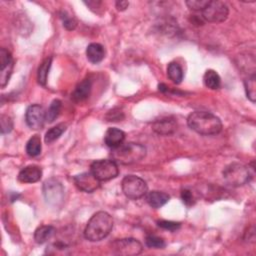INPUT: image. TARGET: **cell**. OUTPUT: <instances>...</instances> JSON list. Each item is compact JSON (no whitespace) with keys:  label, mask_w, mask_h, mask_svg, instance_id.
Listing matches in <instances>:
<instances>
[{"label":"cell","mask_w":256,"mask_h":256,"mask_svg":"<svg viewBox=\"0 0 256 256\" xmlns=\"http://www.w3.org/2000/svg\"><path fill=\"white\" fill-rule=\"evenodd\" d=\"M14 67V60L11 53L5 49L1 48L0 50V85L4 88L12 75Z\"/></svg>","instance_id":"8fae6325"},{"label":"cell","mask_w":256,"mask_h":256,"mask_svg":"<svg viewBox=\"0 0 256 256\" xmlns=\"http://www.w3.org/2000/svg\"><path fill=\"white\" fill-rule=\"evenodd\" d=\"M145 243L149 248H154V249H161L165 247V241L163 238L156 236V235H148L145 239Z\"/></svg>","instance_id":"83f0119b"},{"label":"cell","mask_w":256,"mask_h":256,"mask_svg":"<svg viewBox=\"0 0 256 256\" xmlns=\"http://www.w3.org/2000/svg\"><path fill=\"white\" fill-rule=\"evenodd\" d=\"M86 57L93 64L101 62L105 57V49L99 43H91L86 48Z\"/></svg>","instance_id":"ac0fdd59"},{"label":"cell","mask_w":256,"mask_h":256,"mask_svg":"<svg viewBox=\"0 0 256 256\" xmlns=\"http://www.w3.org/2000/svg\"><path fill=\"white\" fill-rule=\"evenodd\" d=\"M187 124L190 129L201 135H215L222 130L219 117L207 111L192 112L187 118Z\"/></svg>","instance_id":"6da1fadb"},{"label":"cell","mask_w":256,"mask_h":256,"mask_svg":"<svg viewBox=\"0 0 256 256\" xmlns=\"http://www.w3.org/2000/svg\"><path fill=\"white\" fill-rule=\"evenodd\" d=\"M90 171L100 182L114 179L119 173L117 163L109 159L94 161L90 166Z\"/></svg>","instance_id":"52a82bcc"},{"label":"cell","mask_w":256,"mask_h":256,"mask_svg":"<svg viewBox=\"0 0 256 256\" xmlns=\"http://www.w3.org/2000/svg\"><path fill=\"white\" fill-rule=\"evenodd\" d=\"M169 199H170V196L167 193L162 191L153 190L146 193V202L150 207L154 209L162 207L169 201Z\"/></svg>","instance_id":"e0dca14e"},{"label":"cell","mask_w":256,"mask_h":256,"mask_svg":"<svg viewBox=\"0 0 256 256\" xmlns=\"http://www.w3.org/2000/svg\"><path fill=\"white\" fill-rule=\"evenodd\" d=\"M26 124L33 130H39L43 128L46 121V112L44 108L39 104L30 105L25 113Z\"/></svg>","instance_id":"30bf717a"},{"label":"cell","mask_w":256,"mask_h":256,"mask_svg":"<svg viewBox=\"0 0 256 256\" xmlns=\"http://www.w3.org/2000/svg\"><path fill=\"white\" fill-rule=\"evenodd\" d=\"M121 187L124 195L133 200L142 198L148 191L146 182L136 175H126L121 182Z\"/></svg>","instance_id":"5b68a950"},{"label":"cell","mask_w":256,"mask_h":256,"mask_svg":"<svg viewBox=\"0 0 256 256\" xmlns=\"http://www.w3.org/2000/svg\"><path fill=\"white\" fill-rule=\"evenodd\" d=\"M43 195L46 202L54 207L62 204L64 198V189L59 181L54 178L46 180L43 184Z\"/></svg>","instance_id":"9c48e42d"},{"label":"cell","mask_w":256,"mask_h":256,"mask_svg":"<svg viewBox=\"0 0 256 256\" xmlns=\"http://www.w3.org/2000/svg\"><path fill=\"white\" fill-rule=\"evenodd\" d=\"M55 233V228L51 225L39 226L34 232V240L38 244H43L49 240Z\"/></svg>","instance_id":"d6986e66"},{"label":"cell","mask_w":256,"mask_h":256,"mask_svg":"<svg viewBox=\"0 0 256 256\" xmlns=\"http://www.w3.org/2000/svg\"><path fill=\"white\" fill-rule=\"evenodd\" d=\"M158 88H159V90L162 91V92H165V91L168 90V87H167L165 84H163V83L159 84V85H158Z\"/></svg>","instance_id":"e575fe53"},{"label":"cell","mask_w":256,"mask_h":256,"mask_svg":"<svg viewBox=\"0 0 256 256\" xmlns=\"http://www.w3.org/2000/svg\"><path fill=\"white\" fill-rule=\"evenodd\" d=\"M129 6V2L126 0H120L116 2V8L118 11H124L128 8Z\"/></svg>","instance_id":"836d02e7"},{"label":"cell","mask_w":256,"mask_h":256,"mask_svg":"<svg viewBox=\"0 0 256 256\" xmlns=\"http://www.w3.org/2000/svg\"><path fill=\"white\" fill-rule=\"evenodd\" d=\"M124 140H125V133L121 129L111 127V128H108L107 131L105 132L104 142L111 149L116 148L121 144H123Z\"/></svg>","instance_id":"9a60e30c"},{"label":"cell","mask_w":256,"mask_h":256,"mask_svg":"<svg viewBox=\"0 0 256 256\" xmlns=\"http://www.w3.org/2000/svg\"><path fill=\"white\" fill-rule=\"evenodd\" d=\"M76 187L86 193H92L100 186V181L92 174V172H84L74 176L73 178Z\"/></svg>","instance_id":"7c38bea8"},{"label":"cell","mask_w":256,"mask_h":256,"mask_svg":"<svg viewBox=\"0 0 256 256\" xmlns=\"http://www.w3.org/2000/svg\"><path fill=\"white\" fill-rule=\"evenodd\" d=\"M152 129L159 135H171L177 129V121L173 117H165L156 120L152 125Z\"/></svg>","instance_id":"4fadbf2b"},{"label":"cell","mask_w":256,"mask_h":256,"mask_svg":"<svg viewBox=\"0 0 256 256\" xmlns=\"http://www.w3.org/2000/svg\"><path fill=\"white\" fill-rule=\"evenodd\" d=\"M42 177V170L37 165H28L20 170L18 180L22 183H35Z\"/></svg>","instance_id":"5bb4252c"},{"label":"cell","mask_w":256,"mask_h":256,"mask_svg":"<svg viewBox=\"0 0 256 256\" xmlns=\"http://www.w3.org/2000/svg\"><path fill=\"white\" fill-rule=\"evenodd\" d=\"M167 76L175 83L180 84L183 80V70L177 62H170L167 66Z\"/></svg>","instance_id":"44dd1931"},{"label":"cell","mask_w":256,"mask_h":256,"mask_svg":"<svg viewBox=\"0 0 256 256\" xmlns=\"http://www.w3.org/2000/svg\"><path fill=\"white\" fill-rule=\"evenodd\" d=\"M111 251L116 255L134 256L142 252V244L134 238H122L114 240L110 245Z\"/></svg>","instance_id":"ba28073f"},{"label":"cell","mask_w":256,"mask_h":256,"mask_svg":"<svg viewBox=\"0 0 256 256\" xmlns=\"http://www.w3.org/2000/svg\"><path fill=\"white\" fill-rule=\"evenodd\" d=\"M224 181L232 187H240L249 182L250 180V171L249 168L242 163L233 162L227 165L223 172Z\"/></svg>","instance_id":"277c9868"},{"label":"cell","mask_w":256,"mask_h":256,"mask_svg":"<svg viewBox=\"0 0 256 256\" xmlns=\"http://www.w3.org/2000/svg\"><path fill=\"white\" fill-rule=\"evenodd\" d=\"M123 113L120 111V112H114L113 111H110L107 115V118L109 119V121H119L123 118Z\"/></svg>","instance_id":"d6a6232c"},{"label":"cell","mask_w":256,"mask_h":256,"mask_svg":"<svg viewBox=\"0 0 256 256\" xmlns=\"http://www.w3.org/2000/svg\"><path fill=\"white\" fill-rule=\"evenodd\" d=\"M203 82L204 85L211 90L219 89L221 86V78L218 73L213 69L206 70L203 76Z\"/></svg>","instance_id":"ffe728a7"},{"label":"cell","mask_w":256,"mask_h":256,"mask_svg":"<svg viewBox=\"0 0 256 256\" xmlns=\"http://www.w3.org/2000/svg\"><path fill=\"white\" fill-rule=\"evenodd\" d=\"M255 81H256L255 74H252L244 81V87H245L247 98L253 103L256 100V82Z\"/></svg>","instance_id":"484cf974"},{"label":"cell","mask_w":256,"mask_h":256,"mask_svg":"<svg viewBox=\"0 0 256 256\" xmlns=\"http://www.w3.org/2000/svg\"><path fill=\"white\" fill-rule=\"evenodd\" d=\"M204 21L211 23H221L229 15V9L225 2L219 0H209L206 7L201 11Z\"/></svg>","instance_id":"8992f818"},{"label":"cell","mask_w":256,"mask_h":256,"mask_svg":"<svg viewBox=\"0 0 256 256\" xmlns=\"http://www.w3.org/2000/svg\"><path fill=\"white\" fill-rule=\"evenodd\" d=\"M51 63H52V57H47L46 59L43 60V62L40 64V66L38 68L37 80H38V83L42 86L46 85L48 73H49V70L51 67Z\"/></svg>","instance_id":"603a6c76"},{"label":"cell","mask_w":256,"mask_h":256,"mask_svg":"<svg viewBox=\"0 0 256 256\" xmlns=\"http://www.w3.org/2000/svg\"><path fill=\"white\" fill-rule=\"evenodd\" d=\"M66 130V125L64 123H60V124H57L56 126L50 128L46 134H45V142L47 144H50L52 142H54L55 140H57L61 135L62 133Z\"/></svg>","instance_id":"cb8c5ba5"},{"label":"cell","mask_w":256,"mask_h":256,"mask_svg":"<svg viewBox=\"0 0 256 256\" xmlns=\"http://www.w3.org/2000/svg\"><path fill=\"white\" fill-rule=\"evenodd\" d=\"M208 2L209 0H187L185 3L187 7L192 11H202Z\"/></svg>","instance_id":"f1b7e54d"},{"label":"cell","mask_w":256,"mask_h":256,"mask_svg":"<svg viewBox=\"0 0 256 256\" xmlns=\"http://www.w3.org/2000/svg\"><path fill=\"white\" fill-rule=\"evenodd\" d=\"M60 18L62 20V23H63V26L67 29V30H74L77 26V21L76 19L71 16L67 11L65 10H61L60 13Z\"/></svg>","instance_id":"4316f807"},{"label":"cell","mask_w":256,"mask_h":256,"mask_svg":"<svg viewBox=\"0 0 256 256\" xmlns=\"http://www.w3.org/2000/svg\"><path fill=\"white\" fill-rule=\"evenodd\" d=\"M157 225L165 230L168 231H176L180 228V223L179 222H174V221H168V220H159L157 221Z\"/></svg>","instance_id":"4dcf8cb0"},{"label":"cell","mask_w":256,"mask_h":256,"mask_svg":"<svg viewBox=\"0 0 256 256\" xmlns=\"http://www.w3.org/2000/svg\"><path fill=\"white\" fill-rule=\"evenodd\" d=\"M0 123H1V132H2V134L9 133L13 128V121L7 115H1Z\"/></svg>","instance_id":"f546056e"},{"label":"cell","mask_w":256,"mask_h":256,"mask_svg":"<svg viewBox=\"0 0 256 256\" xmlns=\"http://www.w3.org/2000/svg\"><path fill=\"white\" fill-rule=\"evenodd\" d=\"M110 156L117 164L130 165L141 161L146 156V148L141 144L129 142L113 148Z\"/></svg>","instance_id":"3957f363"},{"label":"cell","mask_w":256,"mask_h":256,"mask_svg":"<svg viewBox=\"0 0 256 256\" xmlns=\"http://www.w3.org/2000/svg\"><path fill=\"white\" fill-rule=\"evenodd\" d=\"M61 107H62V103L59 99H54L51 102V104H50V106H49V108L46 112V121L48 123H52V122L55 121V119L60 114Z\"/></svg>","instance_id":"d4e9b609"},{"label":"cell","mask_w":256,"mask_h":256,"mask_svg":"<svg viewBox=\"0 0 256 256\" xmlns=\"http://www.w3.org/2000/svg\"><path fill=\"white\" fill-rule=\"evenodd\" d=\"M42 145L39 135H33L26 143V153L30 157H36L41 153Z\"/></svg>","instance_id":"7402d4cb"},{"label":"cell","mask_w":256,"mask_h":256,"mask_svg":"<svg viewBox=\"0 0 256 256\" xmlns=\"http://www.w3.org/2000/svg\"><path fill=\"white\" fill-rule=\"evenodd\" d=\"M181 199L183 201V203L187 206H191L195 203V198L193 196V193L189 190V189H182L181 191Z\"/></svg>","instance_id":"1f68e13d"},{"label":"cell","mask_w":256,"mask_h":256,"mask_svg":"<svg viewBox=\"0 0 256 256\" xmlns=\"http://www.w3.org/2000/svg\"><path fill=\"white\" fill-rule=\"evenodd\" d=\"M112 228V216L105 211H99L87 222L84 229V237L91 242L100 241L110 234Z\"/></svg>","instance_id":"7a4b0ae2"},{"label":"cell","mask_w":256,"mask_h":256,"mask_svg":"<svg viewBox=\"0 0 256 256\" xmlns=\"http://www.w3.org/2000/svg\"><path fill=\"white\" fill-rule=\"evenodd\" d=\"M91 88H92L91 80L89 78H86L77 84L74 91L72 92L71 98L75 102H82L89 97L91 93Z\"/></svg>","instance_id":"2e32d148"}]
</instances>
